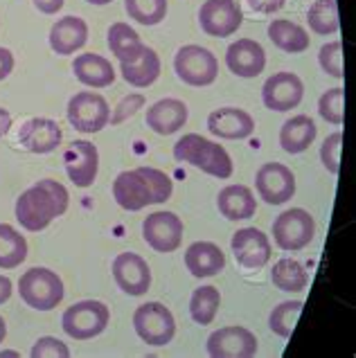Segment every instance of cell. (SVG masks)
Returning a JSON list of instances; mask_svg holds the SVG:
<instances>
[{"label": "cell", "instance_id": "obj_1", "mask_svg": "<svg viewBox=\"0 0 356 358\" xmlns=\"http://www.w3.org/2000/svg\"><path fill=\"white\" fill-rule=\"evenodd\" d=\"M70 206V194L59 180L43 178L27 187L16 199V219L27 232L45 230L57 217H64Z\"/></svg>", "mask_w": 356, "mask_h": 358}, {"label": "cell", "instance_id": "obj_2", "mask_svg": "<svg viewBox=\"0 0 356 358\" xmlns=\"http://www.w3.org/2000/svg\"><path fill=\"white\" fill-rule=\"evenodd\" d=\"M174 158L178 162H187V165L201 169L208 176H215L226 180L232 176L235 165H232L230 153L223 149L219 142H212L208 138L199 136V133H185L174 145Z\"/></svg>", "mask_w": 356, "mask_h": 358}, {"label": "cell", "instance_id": "obj_3", "mask_svg": "<svg viewBox=\"0 0 356 358\" xmlns=\"http://www.w3.org/2000/svg\"><path fill=\"white\" fill-rule=\"evenodd\" d=\"M18 295L29 309L52 311L64 302V280L45 266H34L25 271L18 280Z\"/></svg>", "mask_w": 356, "mask_h": 358}, {"label": "cell", "instance_id": "obj_4", "mask_svg": "<svg viewBox=\"0 0 356 358\" xmlns=\"http://www.w3.org/2000/svg\"><path fill=\"white\" fill-rule=\"evenodd\" d=\"M111 320V309L99 300H81L68 306L61 315V327L75 341H90L104 334Z\"/></svg>", "mask_w": 356, "mask_h": 358}, {"label": "cell", "instance_id": "obj_5", "mask_svg": "<svg viewBox=\"0 0 356 358\" xmlns=\"http://www.w3.org/2000/svg\"><path fill=\"white\" fill-rule=\"evenodd\" d=\"M174 73L183 84L206 88L219 77V61L203 45H183L174 57Z\"/></svg>", "mask_w": 356, "mask_h": 358}, {"label": "cell", "instance_id": "obj_6", "mask_svg": "<svg viewBox=\"0 0 356 358\" xmlns=\"http://www.w3.org/2000/svg\"><path fill=\"white\" fill-rule=\"evenodd\" d=\"M134 329L145 345L165 347L174 341V336H176L174 313H171L162 302L140 304L134 313Z\"/></svg>", "mask_w": 356, "mask_h": 358}, {"label": "cell", "instance_id": "obj_7", "mask_svg": "<svg viewBox=\"0 0 356 358\" xmlns=\"http://www.w3.org/2000/svg\"><path fill=\"white\" fill-rule=\"evenodd\" d=\"M313 237H316V219L302 208H291L273 221V239L280 250H302L313 241Z\"/></svg>", "mask_w": 356, "mask_h": 358}, {"label": "cell", "instance_id": "obj_8", "mask_svg": "<svg viewBox=\"0 0 356 358\" xmlns=\"http://www.w3.org/2000/svg\"><path fill=\"white\" fill-rule=\"evenodd\" d=\"M66 117L81 133H99L108 124L111 108L108 101L99 93L84 90V93H75L68 99Z\"/></svg>", "mask_w": 356, "mask_h": 358}, {"label": "cell", "instance_id": "obj_9", "mask_svg": "<svg viewBox=\"0 0 356 358\" xmlns=\"http://www.w3.org/2000/svg\"><path fill=\"white\" fill-rule=\"evenodd\" d=\"M201 29L212 38H228L243 23V9L237 0H206L199 9Z\"/></svg>", "mask_w": 356, "mask_h": 358}, {"label": "cell", "instance_id": "obj_10", "mask_svg": "<svg viewBox=\"0 0 356 358\" xmlns=\"http://www.w3.org/2000/svg\"><path fill=\"white\" fill-rule=\"evenodd\" d=\"M255 189L269 206H282L296 196V173L282 162H266L255 173Z\"/></svg>", "mask_w": 356, "mask_h": 358}, {"label": "cell", "instance_id": "obj_11", "mask_svg": "<svg viewBox=\"0 0 356 358\" xmlns=\"http://www.w3.org/2000/svg\"><path fill=\"white\" fill-rule=\"evenodd\" d=\"M257 338L246 327L232 324L212 331L206 350L212 358H250L257 354Z\"/></svg>", "mask_w": 356, "mask_h": 358}, {"label": "cell", "instance_id": "obj_12", "mask_svg": "<svg viewBox=\"0 0 356 358\" xmlns=\"http://www.w3.org/2000/svg\"><path fill=\"white\" fill-rule=\"evenodd\" d=\"M183 219L174 212H154L142 221V237L156 252H174L183 241Z\"/></svg>", "mask_w": 356, "mask_h": 358}, {"label": "cell", "instance_id": "obj_13", "mask_svg": "<svg viewBox=\"0 0 356 358\" xmlns=\"http://www.w3.org/2000/svg\"><path fill=\"white\" fill-rule=\"evenodd\" d=\"M64 165L75 187H90L99 173V151L88 140H73L64 151Z\"/></svg>", "mask_w": 356, "mask_h": 358}, {"label": "cell", "instance_id": "obj_14", "mask_svg": "<svg viewBox=\"0 0 356 358\" xmlns=\"http://www.w3.org/2000/svg\"><path fill=\"white\" fill-rule=\"evenodd\" d=\"M304 97V84L296 73L271 75L262 86V101L269 110L287 113L300 106Z\"/></svg>", "mask_w": 356, "mask_h": 358}, {"label": "cell", "instance_id": "obj_15", "mask_svg": "<svg viewBox=\"0 0 356 358\" xmlns=\"http://www.w3.org/2000/svg\"><path fill=\"white\" fill-rule=\"evenodd\" d=\"M113 199L127 212H140L147 206H156L154 192L149 187V180L142 167L118 173V178L113 180Z\"/></svg>", "mask_w": 356, "mask_h": 358}, {"label": "cell", "instance_id": "obj_16", "mask_svg": "<svg viewBox=\"0 0 356 358\" xmlns=\"http://www.w3.org/2000/svg\"><path fill=\"white\" fill-rule=\"evenodd\" d=\"M230 248L237 264L250 271L264 268V266L271 262V255H273L269 237L257 228L237 230L230 239Z\"/></svg>", "mask_w": 356, "mask_h": 358}, {"label": "cell", "instance_id": "obj_17", "mask_svg": "<svg viewBox=\"0 0 356 358\" xmlns=\"http://www.w3.org/2000/svg\"><path fill=\"white\" fill-rule=\"evenodd\" d=\"M113 280L127 295H145L151 289V268L145 257L136 252H120L113 259Z\"/></svg>", "mask_w": 356, "mask_h": 358}, {"label": "cell", "instance_id": "obj_18", "mask_svg": "<svg viewBox=\"0 0 356 358\" xmlns=\"http://www.w3.org/2000/svg\"><path fill=\"white\" fill-rule=\"evenodd\" d=\"M61 140H64V131L50 117H29L18 131V145L34 156L52 153Z\"/></svg>", "mask_w": 356, "mask_h": 358}, {"label": "cell", "instance_id": "obj_19", "mask_svg": "<svg viewBox=\"0 0 356 358\" xmlns=\"http://www.w3.org/2000/svg\"><path fill=\"white\" fill-rule=\"evenodd\" d=\"M208 131L221 140H248L255 133V120L243 108L223 106L208 115Z\"/></svg>", "mask_w": 356, "mask_h": 358}, {"label": "cell", "instance_id": "obj_20", "mask_svg": "<svg viewBox=\"0 0 356 358\" xmlns=\"http://www.w3.org/2000/svg\"><path fill=\"white\" fill-rule=\"evenodd\" d=\"M226 66L232 75L241 79H250L264 73L266 68V52L252 38H237L226 50Z\"/></svg>", "mask_w": 356, "mask_h": 358}, {"label": "cell", "instance_id": "obj_21", "mask_svg": "<svg viewBox=\"0 0 356 358\" xmlns=\"http://www.w3.org/2000/svg\"><path fill=\"white\" fill-rule=\"evenodd\" d=\"M187 104L176 97L158 99L156 104L147 108V127L158 136H174L176 131L187 124Z\"/></svg>", "mask_w": 356, "mask_h": 358}, {"label": "cell", "instance_id": "obj_22", "mask_svg": "<svg viewBox=\"0 0 356 358\" xmlns=\"http://www.w3.org/2000/svg\"><path fill=\"white\" fill-rule=\"evenodd\" d=\"M50 48L59 57H70L81 50L88 41V25L79 16H64L50 27Z\"/></svg>", "mask_w": 356, "mask_h": 358}, {"label": "cell", "instance_id": "obj_23", "mask_svg": "<svg viewBox=\"0 0 356 358\" xmlns=\"http://www.w3.org/2000/svg\"><path fill=\"white\" fill-rule=\"evenodd\" d=\"M185 266L194 278H215L226 268V255L212 241H194L185 250Z\"/></svg>", "mask_w": 356, "mask_h": 358}, {"label": "cell", "instance_id": "obj_24", "mask_svg": "<svg viewBox=\"0 0 356 358\" xmlns=\"http://www.w3.org/2000/svg\"><path fill=\"white\" fill-rule=\"evenodd\" d=\"M73 73L77 81H81L88 88H108L115 81V68L113 64L95 52H84L75 57Z\"/></svg>", "mask_w": 356, "mask_h": 358}, {"label": "cell", "instance_id": "obj_25", "mask_svg": "<svg viewBox=\"0 0 356 358\" xmlns=\"http://www.w3.org/2000/svg\"><path fill=\"white\" fill-rule=\"evenodd\" d=\"M160 70H162L160 57H158L156 50L149 48V45H145V50H142L138 59L120 64L122 79H124L127 84L134 86V88H149V86H154L156 81H158V77H160Z\"/></svg>", "mask_w": 356, "mask_h": 358}, {"label": "cell", "instance_id": "obj_26", "mask_svg": "<svg viewBox=\"0 0 356 358\" xmlns=\"http://www.w3.org/2000/svg\"><path fill=\"white\" fill-rule=\"evenodd\" d=\"M217 208L228 221H246L255 217L257 201L246 185H226L217 196Z\"/></svg>", "mask_w": 356, "mask_h": 358}, {"label": "cell", "instance_id": "obj_27", "mask_svg": "<svg viewBox=\"0 0 356 358\" xmlns=\"http://www.w3.org/2000/svg\"><path fill=\"white\" fill-rule=\"evenodd\" d=\"M316 136L318 127L309 115H293L280 129V147L291 156H298L313 145Z\"/></svg>", "mask_w": 356, "mask_h": 358}, {"label": "cell", "instance_id": "obj_28", "mask_svg": "<svg viewBox=\"0 0 356 358\" xmlns=\"http://www.w3.org/2000/svg\"><path fill=\"white\" fill-rule=\"evenodd\" d=\"M266 32H269V38L273 41V45L280 48L282 52H287V55H302V52H307L311 45L307 29L298 23H293L289 18L271 20Z\"/></svg>", "mask_w": 356, "mask_h": 358}, {"label": "cell", "instance_id": "obj_29", "mask_svg": "<svg viewBox=\"0 0 356 358\" xmlns=\"http://www.w3.org/2000/svg\"><path fill=\"white\" fill-rule=\"evenodd\" d=\"M271 282L284 293H302L309 284L307 268L293 257H282L273 264L271 268Z\"/></svg>", "mask_w": 356, "mask_h": 358}, {"label": "cell", "instance_id": "obj_30", "mask_svg": "<svg viewBox=\"0 0 356 358\" xmlns=\"http://www.w3.org/2000/svg\"><path fill=\"white\" fill-rule=\"evenodd\" d=\"M106 38H108L111 52H113V57L120 59V64L138 59L142 50H145V43H142L140 34L129 23H122V20L108 27Z\"/></svg>", "mask_w": 356, "mask_h": 358}, {"label": "cell", "instance_id": "obj_31", "mask_svg": "<svg viewBox=\"0 0 356 358\" xmlns=\"http://www.w3.org/2000/svg\"><path fill=\"white\" fill-rule=\"evenodd\" d=\"M27 259V239L9 223H0V268H18Z\"/></svg>", "mask_w": 356, "mask_h": 358}, {"label": "cell", "instance_id": "obj_32", "mask_svg": "<svg viewBox=\"0 0 356 358\" xmlns=\"http://www.w3.org/2000/svg\"><path fill=\"white\" fill-rule=\"evenodd\" d=\"M221 306V293L217 286H199L190 298V315L192 320L201 327H208L215 322L217 311Z\"/></svg>", "mask_w": 356, "mask_h": 358}, {"label": "cell", "instance_id": "obj_33", "mask_svg": "<svg viewBox=\"0 0 356 358\" xmlns=\"http://www.w3.org/2000/svg\"><path fill=\"white\" fill-rule=\"evenodd\" d=\"M307 23L313 34L318 36H332L341 29L339 20V3L336 0H316L309 12H307Z\"/></svg>", "mask_w": 356, "mask_h": 358}, {"label": "cell", "instance_id": "obj_34", "mask_svg": "<svg viewBox=\"0 0 356 358\" xmlns=\"http://www.w3.org/2000/svg\"><path fill=\"white\" fill-rule=\"evenodd\" d=\"M124 9L131 20H136L140 25L154 27L162 23L167 16V0H124Z\"/></svg>", "mask_w": 356, "mask_h": 358}, {"label": "cell", "instance_id": "obj_35", "mask_svg": "<svg viewBox=\"0 0 356 358\" xmlns=\"http://www.w3.org/2000/svg\"><path fill=\"white\" fill-rule=\"evenodd\" d=\"M302 306H304L302 300H289V302L278 304L269 315V329L276 336H280V338H289L293 329H296Z\"/></svg>", "mask_w": 356, "mask_h": 358}, {"label": "cell", "instance_id": "obj_36", "mask_svg": "<svg viewBox=\"0 0 356 358\" xmlns=\"http://www.w3.org/2000/svg\"><path fill=\"white\" fill-rule=\"evenodd\" d=\"M343 95H345L343 88H329L318 99V115L332 127H341L345 120Z\"/></svg>", "mask_w": 356, "mask_h": 358}, {"label": "cell", "instance_id": "obj_37", "mask_svg": "<svg viewBox=\"0 0 356 358\" xmlns=\"http://www.w3.org/2000/svg\"><path fill=\"white\" fill-rule=\"evenodd\" d=\"M318 64L325 75H329L334 79L343 77V43L341 41H329V43H325L320 48Z\"/></svg>", "mask_w": 356, "mask_h": 358}, {"label": "cell", "instance_id": "obj_38", "mask_svg": "<svg viewBox=\"0 0 356 358\" xmlns=\"http://www.w3.org/2000/svg\"><path fill=\"white\" fill-rule=\"evenodd\" d=\"M341 149H343V133L341 131H334L325 138L322 147H320V162L322 167L327 169L329 173H336L341 171Z\"/></svg>", "mask_w": 356, "mask_h": 358}, {"label": "cell", "instance_id": "obj_39", "mask_svg": "<svg viewBox=\"0 0 356 358\" xmlns=\"http://www.w3.org/2000/svg\"><path fill=\"white\" fill-rule=\"evenodd\" d=\"M145 104H147V99L142 93H129V95H124L118 101V106L113 108V113H111L108 122L113 127H118V124H122V122H127L129 117H134L138 110H142V106H145Z\"/></svg>", "mask_w": 356, "mask_h": 358}, {"label": "cell", "instance_id": "obj_40", "mask_svg": "<svg viewBox=\"0 0 356 358\" xmlns=\"http://www.w3.org/2000/svg\"><path fill=\"white\" fill-rule=\"evenodd\" d=\"M145 176L149 180V187L154 192V201L156 203H165L171 199V192H174V182L167 176L165 171H160L156 167H142Z\"/></svg>", "mask_w": 356, "mask_h": 358}, {"label": "cell", "instance_id": "obj_41", "mask_svg": "<svg viewBox=\"0 0 356 358\" xmlns=\"http://www.w3.org/2000/svg\"><path fill=\"white\" fill-rule=\"evenodd\" d=\"M32 358H70V350L64 341L55 338V336H43L32 347Z\"/></svg>", "mask_w": 356, "mask_h": 358}, {"label": "cell", "instance_id": "obj_42", "mask_svg": "<svg viewBox=\"0 0 356 358\" xmlns=\"http://www.w3.org/2000/svg\"><path fill=\"white\" fill-rule=\"evenodd\" d=\"M248 7L257 14H276L284 7L287 0H246Z\"/></svg>", "mask_w": 356, "mask_h": 358}, {"label": "cell", "instance_id": "obj_43", "mask_svg": "<svg viewBox=\"0 0 356 358\" xmlns=\"http://www.w3.org/2000/svg\"><path fill=\"white\" fill-rule=\"evenodd\" d=\"M14 66H16V61H14L12 50L0 48V81H5L9 75H12Z\"/></svg>", "mask_w": 356, "mask_h": 358}, {"label": "cell", "instance_id": "obj_44", "mask_svg": "<svg viewBox=\"0 0 356 358\" xmlns=\"http://www.w3.org/2000/svg\"><path fill=\"white\" fill-rule=\"evenodd\" d=\"M34 7L38 9L41 14H45V16H52L57 12H61L64 9V3L66 0H32Z\"/></svg>", "mask_w": 356, "mask_h": 358}, {"label": "cell", "instance_id": "obj_45", "mask_svg": "<svg viewBox=\"0 0 356 358\" xmlns=\"http://www.w3.org/2000/svg\"><path fill=\"white\" fill-rule=\"evenodd\" d=\"M14 293V284L7 275H0V304H5Z\"/></svg>", "mask_w": 356, "mask_h": 358}, {"label": "cell", "instance_id": "obj_46", "mask_svg": "<svg viewBox=\"0 0 356 358\" xmlns=\"http://www.w3.org/2000/svg\"><path fill=\"white\" fill-rule=\"evenodd\" d=\"M12 113H9L7 108H3L0 106V138H5L7 133H9V129H12Z\"/></svg>", "mask_w": 356, "mask_h": 358}, {"label": "cell", "instance_id": "obj_47", "mask_svg": "<svg viewBox=\"0 0 356 358\" xmlns=\"http://www.w3.org/2000/svg\"><path fill=\"white\" fill-rule=\"evenodd\" d=\"M5 338H7V324L3 320V315H0V345H3Z\"/></svg>", "mask_w": 356, "mask_h": 358}, {"label": "cell", "instance_id": "obj_48", "mask_svg": "<svg viewBox=\"0 0 356 358\" xmlns=\"http://www.w3.org/2000/svg\"><path fill=\"white\" fill-rule=\"evenodd\" d=\"M86 3H90V5H108V3H113V0H86Z\"/></svg>", "mask_w": 356, "mask_h": 358}, {"label": "cell", "instance_id": "obj_49", "mask_svg": "<svg viewBox=\"0 0 356 358\" xmlns=\"http://www.w3.org/2000/svg\"><path fill=\"white\" fill-rule=\"evenodd\" d=\"M0 356H18V352H12V350H3V352H0Z\"/></svg>", "mask_w": 356, "mask_h": 358}]
</instances>
